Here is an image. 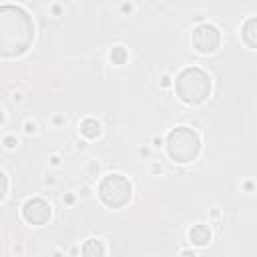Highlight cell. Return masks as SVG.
Returning <instances> with one entry per match:
<instances>
[{
	"mask_svg": "<svg viewBox=\"0 0 257 257\" xmlns=\"http://www.w3.org/2000/svg\"><path fill=\"white\" fill-rule=\"evenodd\" d=\"M34 38V24L30 16L18 6L0 8V54L14 58L28 50Z\"/></svg>",
	"mask_w": 257,
	"mask_h": 257,
	"instance_id": "1",
	"label": "cell"
},
{
	"mask_svg": "<svg viewBox=\"0 0 257 257\" xmlns=\"http://www.w3.org/2000/svg\"><path fill=\"white\" fill-rule=\"evenodd\" d=\"M177 96L187 104H201L211 94V78L197 66L185 68L175 80Z\"/></svg>",
	"mask_w": 257,
	"mask_h": 257,
	"instance_id": "2",
	"label": "cell"
},
{
	"mask_svg": "<svg viewBox=\"0 0 257 257\" xmlns=\"http://www.w3.org/2000/svg\"><path fill=\"white\" fill-rule=\"evenodd\" d=\"M167 151L169 157L177 163H191L197 159L201 151V139L199 135L189 126H177L169 133L167 139Z\"/></svg>",
	"mask_w": 257,
	"mask_h": 257,
	"instance_id": "3",
	"label": "cell"
},
{
	"mask_svg": "<svg viewBox=\"0 0 257 257\" xmlns=\"http://www.w3.org/2000/svg\"><path fill=\"white\" fill-rule=\"evenodd\" d=\"M133 195L131 181L122 175H108L98 185V197L100 201L110 209H120L128 203Z\"/></svg>",
	"mask_w": 257,
	"mask_h": 257,
	"instance_id": "4",
	"label": "cell"
},
{
	"mask_svg": "<svg viewBox=\"0 0 257 257\" xmlns=\"http://www.w3.org/2000/svg\"><path fill=\"white\" fill-rule=\"evenodd\" d=\"M219 42H221V34L211 24H201L193 30V46L199 52H205V54L213 52L219 48Z\"/></svg>",
	"mask_w": 257,
	"mask_h": 257,
	"instance_id": "5",
	"label": "cell"
},
{
	"mask_svg": "<svg viewBox=\"0 0 257 257\" xmlns=\"http://www.w3.org/2000/svg\"><path fill=\"white\" fill-rule=\"evenodd\" d=\"M22 217L30 225H44L50 219V205L44 199H30L22 207Z\"/></svg>",
	"mask_w": 257,
	"mask_h": 257,
	"instance_id": "6",
	"label": "cell"
},
{
	"mask_svg": "<svg viewBox=\"0 0 257 257\" xmlns=\"http://www.w3.org/2000/svg\"><path fill=\"white\" fill-rule=\"evenodd\" d=\"M243 40L247 46L257 48V18H249L243 24Z\"/></svg>",
	"mask_w": 257,
	"mask_h": 257,
	"instance_id": "7",
	"label": "cell"
},
{
	"mask_svg": "<svg viewBox=\"0 0 257 257\" xmlns=\"http://www.w3.org/2000/svg\"><path fill=\"white\" fill-rule=\"evenodd\" d=\"M189 237H191V243H195V245H207L211 241V231L205 225H195L191 229Z\"/></svg>",
	"mask_w": 257,
	"mask_h": 257,
	"instance_id": "8",
	"label": "cell"
},
{
	"mask_svg": "<svg viewBox=\"0 0 257 257\" xmlns=\"http://www.w3.org/2000/svg\"><path fill=\"white\" fill-rule=\"evenodd\" d=\"M80 133H82L86 139H96L98 133H100V124H98L94 118H86V120H82V124H80Z\"/></svg>",
	"mask_w": 257,
	"mask_h": 257,
	"instance_id": "9",
	"label": "cell"
},
{
	"mask_svg": "<svg viewBox=\"0 0 257 257\" xmlns=\"http://www.w3.org/2000/svg\"><path fill=\"white\" fill-rule=\"evenodd\" d=\"M102 253H104L102 245L98 241H94V239L86 241V245L82 247V255H102Z\"/></svg>",
	"mask_w": 257,
	"mask_h": 257,
	"instance_id": "10",
	"label": "cell"
},
{
	"mask_svg": "<svg viewBox=\"0 0 257 257\" xmlns=\"http://www.w3.org/2000/svg\"><path fill=\"white\" fill-rule=\"evenodd\" d=\"M124 58H126V50H124V48H120V46H118V48H114V50L110 52V60H112V62H116V64H122V62H124Z\"/></svg>",
	"mask_w": 257,
	"mask_h": 257,
	"instance_id": "11",
	"label": "cell"
}]
</instances>
